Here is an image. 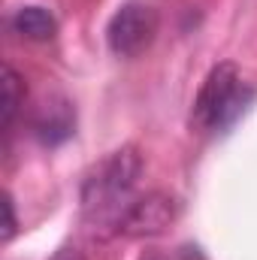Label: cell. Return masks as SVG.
<instances>
[{
	"instance_id": "obj_5",
	"label": "cell",
	"mask_w": 257,
	"mask_h": 260,
	"mask_svg": "<svg viewBox=\"0 0 257 260\" xmlns=\"http://www.w3.org/2000/svg\"><path fill=\"white\" fill-rule=\"evenodd\" d=\"M73 127H76V112H73V106L64 97H52V100L40 103L37 112H34V133L46 145L64 142L73 133Z\"/></svg>"
},
{
	"instance_id": "obj_10",
	"label": "cell",
	"mask_w": 257,
	"mask_h": 260,
	"mask_svg": "<svg viewBox=\"0 0 257 260\" xmlns=\"http://www.w3.org/2000/svg\"><path fill=\"white\" fill-rule=\"evenodd\" d=\"M142 260H160V257H154V254H151V257H142Z\"/></svg>"
},
{
	"instance_id": "obj_8",
	"label": "cell",
	"mask_w": 257,
	"mask_h": 260,
	"mask_svg": "<svg viewBox=\"0 0 257 260\" xmlns=\"http://www.w3.org/2000/svg\"><path fill=\"white\" fill-rule=\"evenodd\" d=\"M15 227H18V221H15V203H12V197L6 194V230H3V242H9L15 236Z\"/></svg>"
},
{
	"instance_id": "obj_6",
	"label": "cell",
	"mask_w": 257,
	"mask_h": 260,
	"mask_svg": "<svg viewBox=\"0 0 257 260\" xmlns=\"http://www.w3.org/2000/svg\"><path fill=\"white\" fill-rule=\"evenodd\" d=\"M9 27H12L21 40L49 43V40H55V34H58V18L52 15V9H46V6H40V3H27V6H18V9L9 15Z\"/></svg>"
},
{
	"instance_id": "obj_2",
	"label": "cell",
	"mask_w": 257,
	"mask_h": 260,
	"mask_svg": "<svg viewBox=\"0 0 257 260\" xmlns=\"http://www.w3.org/2000/svg\"><path fill=\"white\" fill-rule=\"evenodd\" d=\"M248 100L251 91L242 85L239 70L233 64H218L209 70L206 82L197 91L191 121L200 130H224L242 115Z\"/></svg>"
},
{
	"instance_id": "obj_3",
	"label": "cell",
	"mask_w": 257,
	"mask_h": 260,
	"mask_svg": "<svg viewBox=\"0 0 257 260\" xmlns=\"http://www.w3.org/2000/svg\"><path fill=\"white\" fill-rule=\"evenodd\" d=\"M157 30H160L157 9L142 0H127L106 24V46L112 55L133 61L151 49V43L157 40Z\"/></svg>"
},
{
	"instance_id": "obj_9",
	"label": "cell",
	"mask_w": 257,
	"mask_h": 260,
	"mask_svg": "<svg viewBox=\"0 0 257 260\" xmlns=\"http://www.w3.org/2000/svg\"><path fill=\"white\" fill-rule=\"evenodd\" d=\"M49 260H85V254H82V248H79V245L67 242V245H61V248H58Z\"/></svg>"
},
{
	"instance_id": "obj_1",
	"label": "cell",
	"mask_w": 257,
	"mask_h": 260,
	"mask_svg": "<svg viewBox=\"0 0 257 260\" xmlns=\"http://www.w3.org/2000/svg\"><path fill=\"white\" fill-rule=\"evenodd\" d=\"M142 176V154L133 145H121L106 154L82 182V215L85 221L103 227H115L130 203Z\"/></svg>"
},
{
	"instance_id": "obj_4",
	"label": "cell",
	"mask_w": 257,
	"mask_h": 260,
	"mask_svg": "<svg viewBox=\"0 0 257 260\" xmlns=\"http://www.w3.org/2000/svg\"><path fill=\"white\" fill-rule=\"evenodd\" d=\"M179 218V200L167 191H148L136 197L115 224V233L124 239H151L167 233Z\"/></svg>"
},
{
	"instance_id": "obj_7",
	"label": "cell",
	"mask_w": 257,
	"mask_h": 260,
	"mask_svg": "<svg viewBox=\"0 0 257 260\" xmlns=\"http://www.w3.org/2000/svg\"><path fill=\"white\" fill-rule=\"evenodd\" d=\"M24 106V79L6 64L3 67V130L9 133Z\"/></svg>"
}]
</instances>
